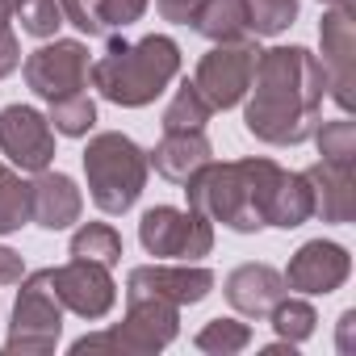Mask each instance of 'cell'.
Segmentation results:
<instances>
[{"label": "cell", "mask_w": 356, "mask_h": 356, "mask_svg": "<svg viewBox=\"0 0 356 356\" xmlns=\"http://www.w3.org/2000/svg\"><path fill=\"white\" fill-rule=\"evenodd\" d=\"M243 126L260 143L298 147L318 126V105L327 97V67L306 47H273L260 51L252 84H248Z\"/></svg>", "instance_id": "cell-1"}, {"label": "cell", "mask_w": 356, "mask_h": 356, "mask_svg": "<svg viewBox=\"0 0 356 356\" xmlns=\"http://www.w3.org/2000/svg\"><path fill=\"white\" fill-rule=\"evenodd\" d=\"M281 168L273 159H210L185 181V197L189 210L206 214L210 222H222L239 235H256L264 227V202Z\"/></svg>", "instance_id": "cell-2"}, {"label": "cell", "mask_w": 356, "mask_h": 356, "mask_svg": "<svg viewBox=\"0 0 356 356\" xmlns=\"http://www.w3.org/2000/svg\"><path fill=\"white\" fill-rule=\"evenodd\" d=\"M181 72V47H176L168 34H147L138 42L126 38H109L105 55L88 67L92 88L122 105V109H143L151 105Z\"/></svg>", "instance_id": "cell-3"}, {"label": "cell", "mask_w": 356, "mask_h": 356, "mask_svg": "<svg viewBox=\"0 0 356 356\" xmlns=\"http://www.w3.org/2000/svg\"><path fill=\"white\" fill-rule=\"evenodd\" d=\"M147 151L126 138L122 130L92 134L84 147V176H88V197L101 214H126L143 189H147Z\"/></svg>", "instance_id": "cell-4"}, {"label": "cell", "mask_w": 356, "mask_h": 356, "mask_svg": "<svg viewBox=\"0 0 356 356\" xmlns=\"http://www.w3.org/2000/svg\"><path fill=\"white\" fill-rule=\"evenodd\" d=\"M59 335H63V302L51 285V268H38V273L22 277L5 352L9 356H17V352L22 356H42V352H55Z\"/></svg>", "instance_id": "cell-5"}, {"label": "cell", "mask_w": 356, "mask_h": 356, "mask_svg": "<svg viewBox=\"0 0 356 356\" xmlns=\"http://www.w3.org/2000/svg\"><path fill=\"white\" fill-rule=\"evenodd\" d=\"M138 243L151 256L163 260H202L214 252V222L197 210H176V206H155L138 222Z\"/></svg>", "instance_id": "cell-6"}, {"label": "cell", "mask_w": 356, "mask_h": 356, "mask_svg": "<svg viewBox=\"0 0 356 356\" xmlns=\"http://www.w3.org/2000/svg\"><path fill=\"white\" fill-rule=\"evenodd\" d=\"M105 335H109V352L118 356H151L181 335V306L151 293H134L126 298V318Z\"/></svg>", "instance_id": "cell-7"}, {"label": "cell", "mask_w": 356, "mask_h": 356, "mask_svg": "<svg viewBox=\"0 0 356 356\" xmlns=\"http://www.w3.org/2000/svg\"><path fill=\"white\" fill-rule=\"evenodd\" d=\"M256 59H260V47L252 38H243V42H214V51L202 55V63H197L193 88L210 101V109H235L248 97Z\"/></svg>", "instance_id": "cell-8"}, {"label": "cell", "mask_w": 356, "mask_h": 356, "mask_svg": "<svg viewBox=\"0 0 356 356\" xmlns=\"http://www.w3.org/2000/svg\"><path fill=\"white\" fill-rule=\"evenodd\" d=\"M88 47L76 42V38H55L47 47H38L30 59H26V84L34 97H42L47 105L59 101V97H72V92H84L88 84Z\"/></svg>", "instance_id": "cell-9"}, {"label": "cell", "mask_w": 356, "mask_h": 356, "mask_svg": "<svg viewBox=\"0 0 356 356\" xmlns=\"http://www.w3.org/2000/svg\"><path fill=\"white\" fill-rule=\"evenodd\" d=\"M51 285L63 302V310L80 314V318H105L118 302V285L109 277L105 264L97 260H67L59 268H51Z\"/></svg>", "instance_id": "cell-10"}, {"label": "cell", "mask_w": 356, "mask_h": 356, "mask_svg": "<svg viewBox=\"0 0 356 356\" xmlns=\"http://www.w3.org/2000/svg\"><path fill=\"white\" fill-rule=\"evenodd\" d=\"M0 151L22 172H42L55 159V130L34 105H5L0 109Z\"/></svg>", "instance_id": "cell-11"}, {"label": "cell", "mask_w": 356, "mask_h": 356, "mask_svg": "<svg viewBox=\"0 0 356 356\" xmlns=\"http://www.w3.org/2000/svg\"><path fill=\"white\" fill-rule=\"evenodd\" d=\"M210 289H214V273L202 264H185V260L181 264H138L126 277V298L151 293L172 306H193V302L210 298Z\"/></svg>", "instance_id": "cell-12"}, {"label": "cell", "mask_w": 356, "mask_h": 356, "mask_svg": "<svg viewBox=\"0 0 356 356\" xmlns=\"http://www.w3.org/2000/svg\"><path fill=\"white\" fill-rule=\"evenodd\" d=\"M281 277H285V289H298V293H335L352 277V256L331 239H310L293 252Z\"/></svg>", "instance_id": "cell-13"}, {"label": "cell", "mask_w": 356, "mask_h": 356, "mask_svg": "<svg viewBox=\"0 0 356 356\" xmlns=\"http://www.w3.org/2000/svg\"><path fill=\"white\" fill-rule=\"evenodd\" d=\"M323 38V67H327V88L339 109H352V55H356V13L331 9L318 22Z\"/></svg>", "instance_id": "cell-14"}, {"label": "cell", "mask_w": 356, "mask_h": 356, "mask_svg": "<svg viewBox=\"0 0 356 356\" xmlns=\"http://www.w3.org/2000/svg\"><path fill=\"white\" fill-rule=\"evenodd\" d=\"M80 210H84V197L72 176L42 168L38 181L30 185V222H38L42 231H67L72 222H80Z\"/></svg>", "instance_id": "cell-15"}, {"label": "cell", "mask_w": 356, "mask_h": 356, "mask_svg": "<svg viewBox=\"0 0 356 356\" xmlns=\"http://www.w3.org/2000/svg\"><path fill=\"white\" fill-rule=\"evenodd\" d=\"M302 176H306V185H310V206H314L310 218H323V222H352L356 218V181H352V168L318 159Z\"/></svg>", "instance_id": "cell-16"}, {"label": "cell", "mask_w": 356, "mask_h": 356, "mask_svg": "<svg viewBox=\"0 0 356 356\" xmlns=\"http://www.w3.org/2000/svg\"><path fill=\"white\" fill-rule=\"evenodd\" d=\"M222 289L243 318H268V310L285 298V277L273 264H239Z\"/></svg>", "instance_id": "cell-17"}, {"label": "cell", "mask_w": 356, "mask_h": 356, "mask_svg": "<svg viewBox=\"0 0 356 356\" xmlns=\"http://www.w3.org/2000/svg\"><path fill=\"white\" fill-rule=\"evenodd\" d=\"M214 159V147L206 138V130H168L155 151H147V163L163 176V181H176V185H185L189 176Z\"/></svg>", "instance_id": "cell-18"}, {"label": "cell", "mask_w": 356, "mask_h": 356, "mask_svg": "<svg viewBox=\"0 0 356 356\" xmlns=\"http://www.w3.org/2000/svg\"><path fill=\"white\" fill-rule=\"evenodd\" d=\"M314 206H310V185L302 172H285L277 176V185L264 202V227H281V231H293L302 222H310Z\"/></svg>", "instance_id": "cell-19"}, {"label": "cell", "mask_w": 356, "mask_h": 356, "mask_svg": "<svg viewBox=\"0 0 356 356\" xmlns=\"http://www.w3.org/2000/svg\"><path fill=\"white\" fill-rule=\"evenodd\" d=\"M189 26L210 42H243V38H252L248 0H197Z\"/></svg>", "instance_id": "cell-20"}, {"label": "cell", "mask_w": 356, "mask_h": 356, "mask_svg": "<svg viewBox=\"0 0 356 356\" xmlns=\"http://www.w3.org/2000/svg\"><path fill=\"white\" fill-rule=\"evenodd\" d=\"M72 256L76 260H97L105 268H113L122 260V235L109 227V222H84L76 235H72Z\"/></svg>", "instance_id": "cell-21"}, {"label": "cell", "mask_w": 356, "mask_h": 356, "mask_svg": "<svg viewBox=\"0 0 356 356\" xmlns=\"http://www.w3.org/2000/svg\"><path fill=\"white\" fill-rule=\"evenodd\" d=\"M51 130L67 134V138H84L92 126H97V101L88 92H72V97H59L51 101V113H47Z\"/></svg>", "instance_id": "cell-22"}, {"label": "cell", "mask_w": 356, "mask_h": 356, "mask_svg": "<svg viewBox=\"0 0 356 356\" xmlns=\"http://www.w3.org/2000/svg\"><path fill=\"white\" fill-rule=\"evenodd\" d=\"M268 323H273V331L285 339V343H302V339H310L314 335V323H318V314H314V306L306 302V298H281L273 310H268Z\"/></svg>", "instance_id": "cell-23"}, {"label": "cell", "mask_w": 356, "mask_h": 356, "mask_svg": "<svg viewBox=\"0 0 356 356\" xmlns=\"http://www.w3.org/2000/svg\"><path fill=\"white\" fill-rule=\"evenodd\" d=\"M26 222H30V185L9 163H0V235H13Z\"/></svg>", "instance_id": "cell-24"}, {"label": "cell", "mask_w": 356, "mask_h": 356, "mask_svg": "<svg viewBox=\"0 0 356 356\" xmlns=\"http://www.w3.org/2000/svg\"><path fill=\"white\" fill-rule=\"evenodd\" d=\"M210 113H214L210 101L193 88V80H185L176 88V97L168 101V109H163V134L168 130H206Z\"/></svg>", "instance_id": "cell-25"}, {"label": "cell", "mask_w": 356, "mask_h": 356, "mask_svg": "<svg viewBox=\"0 0 356 356\" xmlns=\"http://www.w3.org/2000/svg\"><path fill=\"white\" fill-rule=\"evenodd\" d=\"M310 138L318 143V155H323V163L356 168V126H352L348 118H335V122H318Z\"/></svg>", "instance_id": "cell-26"}, {"label": "cell", "mask_w": 356, "mask_h": 356, "mask_svg": "<svg viewBox=\"0 0 356 356\" xmlns=\"http://www.w3.org/2000/svg\"><path fill=\"white\" fill-rule=\"evenodd\" d=\"M252 343V327L239 323V318H210L202 331H197V348L210 352V356H235Z\"/></svg>", "instance_id": "cell-27"}, {"label": "cell", "mask_w": 356, "mask_h": 356, "mask_svg": "<svg viewBox=\"0 0 356 356\" xmlns=\"http://www.w3.org/2000/svg\"><path fill=\"white\" fill-rule=\"evenodd\" d=\"M9 9H13V17L22 22V30L34 34V38H55L59 26H63L59 0H9Z\"/></svg>", "instance_id": "cell-28"}, {"label": "cell", "mask_w": 356, "mask_h": 356, "mask_svg": "<svg viewBox=\"0 0 356 356\" xmlns=\"http://www.w3.org/2000/svg\"><path fill=\"white\" fill-rule=\"evenodd\" d=\"M298 17V0H248V22H252V34H285Z\"/></svg>", "instance_id": "cell-29"}, {"label": "cell", "mask_w": 356, "mask_h": 356, "mask_svg": "<svg viewBox=\"0 0 356 356\" xmlns=\"http://www.w3.org/2000/svg\"><path fill=\"white\" fill-rule=\"evenodd\" d=\"M101 5H105V0H59L63 22H67V26H76V30H80V34H88V38H101V34H105Z\"/></svg>", "instance_id": "cell-30"}, {"label": "cell", "mask_w": 356, "mask_h": 356, "mask_svg": "<svg viewBox=\"0 0 356 356\" xmlns=\"http://www.w3.org/2000/svg\"><path fill=\"white\" fill-rule=\"evenodd\" d=\"M143 13H147V0H105V5H101V17H105V34L134 26Z\"/></svg>", "instance_id": "cell-31"}, {"label": "cell", "mask_w": 356, "mask_h": 356, "mask_svg": "<svg viewBox=\"0 0 356 356\" xmlns=\"http://www.w3.org/2000/svg\"><path fill=\"white\" fill-rule=\"evenodd\" d=\"M17 63H22V42H17V34H13V26H9V30H0V80L13 76Z\"/></svg>", "instance_id": "cell-32"}, {"label": "cell", "mask_w": 356, "mask_h": 356, "mask_svg": "<svg viewBox=\"0 0 356 356\" xmlns=\"http://www.w3.org/2000/svg\"><path fill=\"white\" fill-rule=\"evenodd\" d=\"M163 22H176V26H189L193 22V9H197V0H155Z\"/></svg>", "instance_id": "cell-33"}, {"label": "cell", "mask_w": 356, "mask_h": 356, "mask_svg": "<svg viewBox=\"0 0 356 356\" xmlns=\"http://www.w3.org/2000/svg\"><path fill=\"white\" fill-rule=\"evenodd\" d=\"M22 281V256L13 248H0V285H17Z\"/></svg>", "instance_id": "cell-34"}, {"label": "cell", "mask_w": 356, "mask_h": 356, "mask_svg": "<svg viewBox=\"0 0 356 356\" xmlns=\"http://www.w3.org/2000/svg\"><path fill=\"white\" fill-rule=\"evenodd\" d=\"M352 327H356V310H343V318H339V348L343 352H352Z\"/></svg>", "instance_id": "cell-35"}, {"label": "cell", "mask_w": 356, "mask_h": 356, "mask_svg": "<svg viewBox=\"0 0 356 356\" xmlns=\"http://www.w3.org/2000/svg\"><path fill=\"white\" fill-rule=\"evenodd\" d=\"M9 22H13V9H9V0H0V30H9Z\"/></svg>", "instance_id": "cell-36"}, {"label": "cell", "mask_w": 356, "mask_h": 356, "mask_svg": "<svg viewBox=\"0 0 356 356\" xmlns=\"http://www.w3.org/2000/svg\"><path fill=\"white\" fill-rule=\"evenodd\" d=\"M323 5H331V9H348V13H356V0H323Z\"/></svg>", "instance_id": "cell-37"}]
</instances>
